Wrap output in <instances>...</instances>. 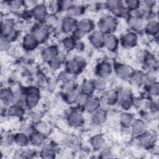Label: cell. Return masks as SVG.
I'll return each mask as SVG.
<instances>
[{
	"label": "cell",
	"mask_w": 159,
	"mask_h": 159,
	"mask_svg": "<svg viewBox=\"0 0 159 159\" xmlns=\"http://www.w3.org/2000/svg\"><path fill=\"white\" fill-rule=\"evenodd\" d=\"M133 104L135 106L139 107V106H141L142 105V101L140 98H134V100H133Z\"/></svg>",
	"instance_id": "cell-51"
},
{
	"label": "cell",
	"mask_w": 159,
	"mask_h": 159,
	"mask_svg": "<svg viewBox=\"0 0 159 159\" xmlns=\"http://www.w3.org/2000/svg\"><path fill=\"white\" fill-rule=\"evenodd\" d=\"M77 101L80 104H86L87 102V97L86 96L85 94H81L78 95Z\"/></svg>",
	"instance_id": "cell-44"
},
{
	"label": "cell",
	"mask_w": 159,
	"mask_h": 159,
	"mask_svg": "<svg viewBox=\"0 0 159 159\" xmlns=\"http://www.w3.org/2000/svg\"><path fill=\"white\" fill-rule=\"evenodd\" d=\"M132 81L136 85H140L143 81V77L141 74H135L132 77Z\"/></svg>",
	"instance_id": "cell-39"
},
{
	"label": "cell",
	"mask_w": 159,
	"mask_h": 159,
	"mask_svg": "<svg viewBox=\"0 0 159 159\" xmlns=\"http://www.w3.org/2000/svg\"><path fill=\"white\" fill-rule=\"evenodd\" d=\"M79 29L84 32L90 31L92 28V23L89 19H83L78 24Z\"/></svg>",
	"instance_id": "cell-13"
},
{
	"label": "cell",
	"mask_w": 159,
	"mask_h": 159,
	"mask_svg": "<svg viewBox=\"0 0 159 159\" xmlns=\"http://www.w3.org/2000/svg\"><path fill=\"white\" fill-rule=\"evenodd\" d=\"M69 122L73 126H78L83 122V117L78 112H73L69 116Z\"/></svg>",
	"instance_id": "cell-3"
},
{
	"label": "cell",
	"mask_w": 159,
	"mask_h": 159,
	"mask_svg": "<svg viewBox=\"0 0 159 159\" xmlns=\"http://www.w3.org/2000/svg\"><path fill=\"white\" fill-rule=\"evenodd\" d=\"M72 77V75L66 72H62L59 75V79L64 82H69Z\"/></svg>",
	"instance_id": "cell-40"
},
{
	"label": "cell",
	"mask_w": 159,
	"mask_h": 159,
	"mask_svg": "<svg viewBox=\"0 0 159 159\" xmlns=\"http://www.w3.org/2000/svg\"><path fill=\"white\" fill-rule=\"evenodd\" d=\"M45 140V136L43 134L39 133L33 135L32 138V142L34 144V145H40Z\"/></svg>",
	"instance_id": "cell-26"
},
{
	"label": "cell",
	"mask_w": 159,
	"mask_h": 159,
	"mask_svg": "<svg viewBox=\"0 0 159 159\" xmlns=\"http://www.w3.org/2000/svg\"><path fill=\"white\" fill-rule=\"evenodd\" d=\"M75 25V21L74 19L70 18V17H67L65 18L63 22L62 27L64 30V31L69 32L74 28Z\"/></svg>",
	"instance_id": "cell-8"
},
{
	"label": "cell",
	"mask_w": 159,
	"mask_h": 159,
	"mask_svg": "<svg viewBox=\"0 0 159 159\" xmlns=\"http://www.w3.org/2000/svg\"><path fill=\"white\" fill-rule=\"evenodd\" d=\"M145 129V125L141 121L138 120L134 122L132 124V130L134 133L136 134H139L144 131Z\"/></svg>",
	"instance_id": "cell-16"
},
{
	"label": "cell",
	"mask_w": 159,
	"mask_h": 159,
	"mask_svg": "<svg viewBox=\"0 0 159 159\" xmlns=\"http://www.w3.org/2000/svg\"><path fill=\"white\" fill-rule=\"evenodd\" d=\"M126 4L128 8L134 10L139 6L140 2L136 1V0H129V1L126 2Z\"/></svg>",
	"instance_id": "cell-37"
},
{
	"label": "cell",
	"mask_w": 159,
	"mask_h": 159,
	"mask_svg": "<svg viewBox=\"0 0 159 159\" xmlns=\"http://www.w3.org/2000/svg\"><path fill=\"white\" fill-rule=\"evenodd\" d=\"M124 44L128 47H131L134 45L137 41V37L133 33L126 34L123 38Z\"/></svg>",
	"instance_id": "cell-11"
},
{
	"label": "cell",
	"mask_w": 159,
	"mask_h": 159,
	"mask_svg": "<svg viewBox=\"0 0 159 159\" xmlns=\"http://www.w3.org/2000/svg\"><path fill=\"white\" fill-rule=\"evenodd\" d=\"M132 116L129 114H123V115L121 117V122L125 126L130 124L132 121Z\"/></svg>",
	"instance_id": "cell-35"
},
{
	"label": "cell",
	"mask_w": 159,
	"mask_h": 159,
	"mask_svg": "<svg viewBox=\"0 0 159 159\" xmlns=\"http://www.w3.org/2000/svg\"><path fill=\"white\" fill-rule=\"evenodd\" d=\"M16 142L19 146H26L28 143V139L26 135L23 134H19L15 138Z\"/></svg>",
	"instance_id": "cell-23"
},
{
	"label": "cell",
	"mask_w": 159,
	"mask_h": 159,
	"mask_svg": "<svg viewBox=\"0 0 159 159\" xmlns=\"http://www.w3.org/2000/svg\"><path fill=\"white\" fill-rule=\"evenodd\" d=\"M57 18L54 15H50L45 18V23L49 26H53L57 23Z\"/></svg>",
	"instance_id": "cell-36"
},
{
	"label": "cell",
	"mask_w": 159,
	"mask_h": 159,
	"mask_svg": "<svg viewBox=\"0 0 159 159\" xmlns=\"http://www.w3.org/2000/svg\"><path fill=\"white\" fill-rule=\"evenodd\" d=\"M72 2L71 1H63L60 3V5L63 9H69L72 6Z\"/></svg>",
	"instance_id": "cell-43"
},
{
	"label": "cell",
	"mask_w": 159,
	"mask_h": 159,
	"mask_svg": "<svg viewBox=\"0 0 159 159\" xmlns=\"http://www.w3.org/2000/svg\"><path fill=\"white\" fill-rule=\"evenodd\" d=\"M105 120V112L103 110H100L97 112L94 118V124L98 125L103 123Z\"/></svg>",
	"instance_id": "cell-19"
},
{
	"label": "cell",
	"mask_w": 159,
	"mask_h": 159,
	"mask_svg": "<svg viewBox=\"0 0 159 159\" xmlns=\"http://www.w3.org/2000/svg\"><path fill=\"white\" fill-rule=\"evenodd\" d=\"M73 88H74V85L70 82L66 83L63 87L64 90L66 91V92H72V90L73 89Z\"/></svg>",
	"instance_id": "cell-49"
},
{
	"label": "cell",
	"mask_w": 159,
	"mask_h": 159,
	"mask_svg": "<svg viewBox=\"0 0 159 159\" xmlns=\"http://www.w3.org/2000/svg\"><path fill=\"white\" fill-rule=\"evenodd\" d=\"M91 41L96 46H100L104 41L103 36L100 32H95L91 37Z\"/></svg>",
	"instance_id": "cell-12"
},
{
	"label": "cell",
	"mask_w": 159,
	"mask_h": 159,
	"mask_svg": "<svg viewBox=\"0 0 159 159\" xmlns=\"http://www.w3.org/2000/svg\"><path fill=\"white\" fill-rule=\"evenodd\" d=\"M94 88V85L92 82L86 81L83 83L82 86V90L85 93L88 94L93 92Z\"/></svg>",
	"instance_id": "cell-24"
},
{
	"label": "cell",
	"mask_w": 159,
	"mask_h": 159,
	"mask_svg": "<svg viewBox=\"0 0 159 159\" xmlns=\"http://www.w3.org/2000/svg\"><path fill=\"white\" fill-rule=\"evenodd\" d=\"M104 43L109 50H112L116 47L118 41L115 36L111 35L104 40Z\"/></svg>",
	"instance_id": "cell-5"
},
{
	"label": "cell",
	"mask_w": 159,
	"mask_h": 159,
	"mask_svg": "<svg viewBox=\"0 0 159 159\" xmlns=\"http://www.w3.org/2000/svg\"><path fill=\"white\" fill-rule=\"evenodd\" d=\"M21 130L25 134H30L32 132V128L31 126L25 124L24 126H22L21 127Z\"/></svg>",
	"instance_id": "cell-45"
},
{
	"label": "cell",
	"mask_w": 159,
	"mask_h": 159,
	"mask_svg": "<svg viewBox=\"0 0 159 159\" xmlns=\"http://www.w3.org/2000/svg\"><path fill=\"white\" fill-rule=\"evenodd\" d=\"M111 71V66L110 64L108 63H104L101 64L99 69V74L102 77L108 76Z\"/></svg>",
	"instance_id": "cell-17"
},
{
	"label": "cell",
	"mask_w": 159,
	"mask_h": 159,
	"mask_svg": "<svg viewBox=\"0 0 159 159\" xmlns=\"http://www.w3.org/2000/svg\"><path fill=\"white\" fill-rule=\"evenodd\" d=\"M100 105V101L98 99L96 98H92L89 100L87 101L86 103V108L88 111H95Z\"/></svg>",
	"instance_id": "cell-14"
},
{
	"label": "cell",
	"mask_w": 159,
	"mask_h": 159,
	"mask_svg": "<svg viewBox=\"0 0 159 159\" xmlns=\"http://www.w3.org/2000/svg\"><path fill=\"white\" fill-rule=\"evenodd\" d=\"M47 35V31L46 29L42 28H37L34 32V37L36 39L37 41L42 42L45 38H46Z\"/></svg>",
	"instance_id": "cell-9"
},
{
	"label": "cell",
	"mask_w": 159,
	"mask_h": 159,
	"mask_svg": "<svg viewBox=\"0 0 159 159\" xmlns=\"http://www.w3.org/2000/svg\"><path fill=\"white\" fill-rule=\"evenodd\" d=\"M33 14L36 19L38 20L43 19L46 15V8L43 5H39L34 8Z\"/></svg>",
	"instance_id": "cell-2"
},
{
	"label": "cell",
	"mask_w": 159,
	"mask_h": 159,
	"mask_svg": "<svg viewBox=\"0 0 159 159\" xmlns=\"http://www.w3.org/2000/svg\"><path fill=\"white\" fill-rule=\"evenodd\" d=\"M130 26L136 29H141L144 27V21L142 19L136 17H132L129 22Z\"/></svg>",
	"instance_id": "cell-7"
},
{
	"label": "cell",
	"mask_w": 159,
	"mask_h": 159,
	"mask_svg": "<svg viewBox=\"0 0 159 159\" xmlns=\"http://www.w3.org/2000/svg\"><path fill=\"white\" fill-rule=\"evenodd\" d=\"M77 97H78V95L75 93L70 92V93L67 97V100L70 103H73V102L77 101Z\"/></svg>",
	"instance_id": "cell-48"
},
{
	"label": "cell",
	"mask_w": 159,
	"mask_h": 159,
	"mask_svg": "<svg viewBox=\"0 0 159 159\" xmlns=\"http://www.w3.org/2000/svg\"><path fill=\"white\" fill-rule=\"evenodd\" d=\"M14 26V22L12 19H6L2 22V33L5 35L9 36L12 32Z\"/></svg>",
	"instance_id": "cell-4"
},
{
	"label": "cell",
	"mask_w": 159,
	"mask_h": 159,
	"mask_svg": "<svg viewBox=\"0 0 159 159\" xmlns=\"http://www.w3.org/2000/svg\"><path fill=\"white\" fill-rule=\"evenodd\" d=\"M152 142V138L150 135H144L143 137L141 139V144L145 147H147V146H149V145H150Z\"/></svg>",
	"instance_id": "cell-33"
},
{
	"label": "cell",
	"mask_w": 159,
	"mask_h": 159,
	"mask_svg": "<svg viewBox=\"0 0 159 159\" xmlns=\"http://www.w3.org/2000/svg\"><path fill=\"white\" fill-rule=\"evenodd\" d=\"M103 21L105 22V23L106 24L109 31H112L115 29L116 26V22L114 18L107 16L104 18Z\"/></svg>",
	"instance_id": "cell-20"
},
{
	"label": "cell",
	"mask_w": 159,
	"mask_h": 159,
	"mask_svg": "<svg viewBox=\"0 0 159 159\" xmlns=\"http://www.w3.org/2000/svg\"><path fill=\"white\" fill-rule=\"evenodd\" d=\"M36 128L39 132H40L43 134H46L49 131V127H48L47 125L43 122L37 123L36 126Z\"/></svg>",
	"instance_id": "cell-28"
},
{
	"label": "cell",
	"mask_w": 159,
	"mask_h": 159,
	"mask_svg": "<svg viewBox=\"0 0 159 159\" xmlns=\"http://www.w3.org/2000/svg\"><path fill=\"white\" fill-rule=\"evenodd\" d=\"M67 13L69 16H78L82 13V8L80 6L71 7L67 10Z\"/></svg>",
	"instance_id": "cell-22"
},
{
	"label": "cell",
	"mask_w": 159,
	"mask_h": 159,
	"mask_svg": "<svg viewBox=\"0 0 159 159\" xmlns=\"http://www.w3.org/2000/svg\"><path fill=\"white\" fill-rule=\"evenodd\" d=\"M10 47L9 42L5 39H2L1 40V49L2 51H6Z\"/></svg>",
	"instance_id": "cell-42"
},
{
	"label": "cell",
	"mask_w": 159,
	"mask_h": 159,
	"mask_svg": "<svg viewBox=\"0 0 159 159\" xmlns=\"http://www.w3.org/2000/svg\"><path fill=\"white\" fill-rule=\"evenodd\" d=\"M42 116V113L41 112L36 111L33 113V115H32V118L34 121L37 122L41 119Z\"/></svg>",
	"instance_id": "cell-47"
},
{
	"label": "cell",
	"mask_w": 159,
	"mask_h": 159,
	"mask_svg": "<svg viewBox=\"0 0 159 159\" xmlns=\"http://www.w3.org/2000/svg\"><path fill=\"white\" fill-rule=\"evenodd\" d=\"M81 65L78 60H70L67 63V69L72 73L78 72Z\"/></svg>",
	"instance_id": "cell-15"
},
{
	"label": "cell",
	"mask_w": 159,
	"mask_h": 159,
	"mask_svg": "<svg viewBox=\"0 0 159 159\" xmlns=\"http://www.w3.org/2000/svg\"><path fill=\"white\" fill-rule=\"evenodd\" d=\"M14 95H13L11 91L8 89H5L2 92V100L5 103H9L13 101Z\"/></svg>",
	"instance_id": "cell-18"
},
{
	"label": "cell",
	"mask_w": 159,
	"mask_h": 159,
	"mask_svg": "<svg viewBox=\"0 0 159 159\" xmlns=\"http://www.w3.org/2000/svg\"><path fill=\"white\" fill-rule=\"evenodd\" d=\"M103 143V139L101 137V136H96L95 138H93L92 141V144L94 147L95 148H99L101 147Z\"/></svg>",
	"instance_id": "cell-34"
},
{
	"label": "cell",
	"mask_w": 159,
	"mask_h": 159,
	"mask_svg": "<svg viewBox=\"0 0 159 159\" xmlns=\"http://www.w3.org/2000/svg\"><path fill=\"white\" fill-rule=\"evenodd\" d=\"M117 97H118V94L116 91L110 90V91H108V92L106 93L105 100L107 101H111L113 100H115L117 98Z\"/></svg>",
	"instance_id": "cell-29"
},
{
	"label": "cell",
	"mask_w": 159,
	"mask_h": 159,
	"mask_svg": "<svg viewBox=\"0 0 159 159\" xmlns=\"http://www.w3.org/2000/svg\"><path fill=\"white\" fill-rule=\"evenodd\" d=\"M149 93L152 95H157L158 93V85L157 83H153L151 85L150 88Z\"/></svg>",
	"instance_id": "cell-41"
},
{
	"label": "cell",
	"mask_w": 159,
	"mask_h": 159,
	"mask_svg": "<svg viewBox=\"0 0 159 159\" xmlns=\"http://www.w3.org/2000/svg\"><path fill=\"white\" fill-rule=\"evenodd\" d=\"M9 5L14 9H17L22 6V2L19 1H13L9 3Z\"/></svg>",
	"instance_id": "cell-46"
},
{
	"label": "cell",
	"mask_w": 159,
	"mask_h": 159,
	"mask_svg": "<svg viewBox=\"0 0 159 159\" xmlns=\"http://www.w3.org/2000/svg\"><path fill=\"white\" fill-rule=\"evenodd\" d=\"M116 73L119 77L124 78L128 77L130 75L131 70L129 66L122 65L118 66L116 69Z\"/></svg>",
	"instance_id": "cell-6"
},
{
	"label": "cell",
	"mask_w": 159,
	"mask_h": 159,
	"mask_svg": "<svg viewBox=\"0 0 159 159\" xmlns=\"http://www.w3.org/2000/svg\"><path fill=\"white\" fill-rule=\"evenodd\" d=\"M62 57L60 56H55L51 60V65L53 69H57L60 65L62 62Z\"/></svg>",
	"instance_id": "cell-32"
},
{
	"label": "cell",
	"mask_w": 159,
	"mask_h": 159,
	"mask_svg": "<svg viewBox=\"0 0 159 159\" xmlns=\"http://www.w3.org/2000/svg\"><path fill=\"white\" fill-rule=\"evenodd\" d=\"M39 101V95L36 89L31 90V93L27 98V103L29 107L35 106Z\"/></svg>",
	"instance_id": "cell-1"
},
{
	"label": "cell",
	"mask_w": 159,
	"mask_h": 159,
	"mask_svg": "<svg viewBox=\"0 0 159 159\" xmlns=\"http://www.w3.org/2000/svg\"><path fill=\"white\" fill-rule=\"evenodd\" d=\"M36 42L37 40L34 36L27 35L25 36L23 42L25 47L28 49H32L36 47Z\"/></svg>",
	"instance_id": "cell-10"
},
{
	"label": "cell",
	"mask_w": 159,
	"mask_h": 159,
	"mask_svg": "<svg viewBox=\"0 0 159 159\" xmlns=\"http://www.w3.org/2000/svg\"><path fill=\"white\" fill-rule=\"evenodd\" d=\"M94 87L98 90H103L105 89L106 83V81L103 79H97L94 82Z\"/></svg>",
	"instance_id": "cell-31"
},
{
	"label": "cell",
	"mask_w": 159,
	"mask_h": 159,
	"mask_svg": "<svg viewBox=\"0 0 159 159\" xmlns=\"http://www.w3.org/2000/svg\"><path fill=\"white\" fill-rule=\"evenodd\" d=\"M64 47L67 49H72L75 45V42L72 37H66L63 40Z\"/></svg>",
	"instance_id": "cell-30"
},
{
	"label": "cell",
	"mask_w": 159,
	"mask_h": 159,
	"mask_svg": "<svg viewBox=\"0 0 159 159\" xmlns=\"http://www.w3.org/2000/svg\"><path fill=\"white\" fill-rule=\"evenodd\" d=\"M155 79H156V75L155 74V72L153 71H150L147 74L146 81L149 84H153L155 83Z\"/></svg>",
	"instance_id": "cell-38"
},
{
	"label": "cell",
	"mask_w": 159,
	"mask_h": 159,
	"mask_svg": "<svg viewBox=\"0 0 159 159\" xmlns=\"http://www.w3.org/2000/svg\"><path fill=\"white\" fill-rule=\"evenodd\" d=\"M55 51L53 49H49L45 51L43 54V57L45 60H51L54 57H55Z\"/></svg>",
	"instance_id": "cell-27"
},
{
	"label": "cell",
	"mask_w": 159,
	"mask_h": 159,
	"mask_svg": "<svg viewBox=\"0 0 159 159\" xmlns=\"http://www.w3.org/2000/svg\"><path fill=\"white\" fill-rule=\"evenodd\" d=\"M85 32H84L83 31H82L80 29H78L74 32V36L77 39H81L85 36Z\"/></svg>",
	"instance_id": "cell-50"
},
{
	"label": "cell",
	"mask_w": 159,
	"mask_h": 159,
	"mask_svg": "<svg viewBox=\"0 0 159 159\" xmlns=\"http://www.w3.org/2000/svg\"><path fill=\"white\" fill-rule=\"evenodd\" d=\"M158 25L156 21H150L147 25V31L149 33L155 34L158 32Z\"/></svg>",
	"instance_id": "cell-21"
},
{
	"label": "cell",
	"mask_w": 159,
	"mask_h": 159,
	"mask_svg": "<svg viewBox=\"0 0 159 159\" xmlns=\"http://www.w3.org/2000/svg\"><path fill=\"white\" fill-rule=\"evenodd\" d=\"M8 113L11 116H20L22 115L23 111H22V109L19 107L14 106L11 107L8 109Z\"/></svg>",
	"instance_id": "cell-25"
}]
</instances>
